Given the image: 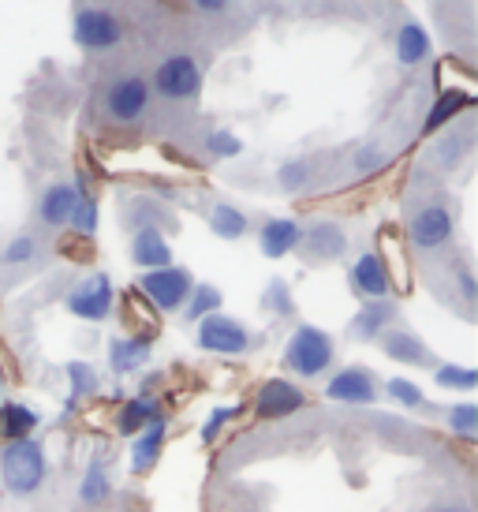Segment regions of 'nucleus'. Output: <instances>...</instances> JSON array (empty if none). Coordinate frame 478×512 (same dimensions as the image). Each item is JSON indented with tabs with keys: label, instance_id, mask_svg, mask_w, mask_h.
Segmentation results:
<instances>
[{
	"label": "nucleus",
	"instance_id": "1",
	"mask_svg": "<svg viewBox=\"0 0 478 512\" xmlns=\"http://www.w3.org/2000/svg\"><path fill=\"white\" fill-rule=\"evenodd\" d=\"M49 475V460H45V449L38 438H19V441H4L0 449V479L4 486L19 494V498H30L38 494Z\"/></svg>",
	"mask_w": 478,
	"mask_h": 512
},
{
	"label": "nucleus",
	"instance_id": "2",
	"mask_svg": "<svg viewBox=\"0 0 478 512\" xmlns=\"http://www.w3.org/2000/svg\"><path fill=\"white\" fill-rule=\"evenodd\" d=\"M333 356H337V344L325 329L299 326L284 348V370H292L299 378H318L333 367Z\"/></svg>",
	"mask_w": 478,
	"mask_h": 512
},
{
	"label": "nucleus",
	"instance_id": "3",
	"mask_svg": "<svg viewBox=\"0 0 478 512\" xmlns=\"http://www.w3.org/2000/svg\"><path fill=\"white\" fill-rule=\"evenodd\" d=\"M191 288H195V277H191V270H183V266L146 270L139 281V292L154 303L157 311H180L183 303H187V296H191Z\"/></svg>",
	"mask_w": 478,
	"mask_h": 512
},
{
	"label": "nucleus",
	"instance_id": "4",
	"mask_svg": "<svg viewBox=\"0 0 478 512\" xmlns=\"http://www.w3.org/2000/svg\"><path fill=\"white\" fill-rule=\"evenodd\" d=\"M198 348L202 352H217V356H243L251 348V333L239 326L228 314H206L198 322Z\"/></svg>",
	"mask_w": 478,
	"mask_h": 512
},
{
	"label": "nucleus",
	"instance_id": "5",
	"mask_svg": "<svg viewBox=\"0 0 478 512\" xmlns=\"http://www.w3.org/2000/svg\"><path fill=\"white\" fill-rule=\"evenodd\" d=\"M154 90L169 101H191L202 90V72H198V64L187 53H176V57L157 64Z\"/></svg>",
	"mask_w": 478,
	"mask_h": 512
},
{
	"label": "nucleus",
	"instance_id": "6",
	"mask_svg": "<svg viewBox=\"0 0 478 512\" xmlns=\"http://www.w3.org/2000/svg\"><path fill=\"white\" fill-rule=\"evenodd\" d=\"M113 281L105 277V273H94V277H86L79 285L68 292V311L75 318H86V322H105L109 314H113Z\"/></svg>",
	"mask_w": 478,
	"mask_h": 512
},
{
	"label": "nucleus",
	"instance_id": "7",
	"mask_svg": "<svg viewBox=\"0 0 478 512\" xmlns=\"http://www.w3.org/2000/svg\"><path fill=\"white\" fill-rule=\"evenodd\" d=\"M124 38V23L116 19L113 12L105 8H83L75 15V42L90 49V53H101V49H113Z\"/></svg>",
	"mask_w": 478,
	"mask_h": 512
},
{
	"label": "nucleus",
	"instance_id": "8",
	"mask_svg": "<svg viewBox=\"0 0 478 512\" xmlns=\"http://www.w3.org/2000/svg\"><path fill=\"white\" fill-rule=\"evenodd\" d=\"M150 105V83L142 75H124L105 90V109L116 124H135Z\"/></svg>",
	"mask_w": 478,
	"mask_h": 512
},
{
	"label": "nucleus",
	"instance_id": "9",
	"mask_svg": "<svg viewBox=\"0 0 478 512\" xmlns=\"http://www.w3.org/2000/svg\"><path fill=\"white\" fill-rule=\"evenodd\" d=\"M452 232H456V221H452L449 206H441V202H430V206L415 210V217H411V243L419 251L445 247L452 240Z\"/></svg>",
	"mask_w": 478,
	"mask_h": 512
},
{
	"label": "nucleus",
	"instance_id": "10",
	"mask_svg": "<svg viewBox=\"0 0 478 512\" xmlns=\"http://www.w3.org/2000/svg\"><path fill=\"white\" fill-rule=\"evenodd\" d=\"M378 262L385 277H389V288L400 292V296H408L411 292V262H408V247L400 240V232L393 225H381L378 232Z\"/></svg>",
	"mask_w": 478,
	"mask_h": 512
},
{
	"label": "nucleus",
	"instance_id": "11",
	"mask_svg": "<svg viewBox=\"0 0 478 512\" xmlns=\"http://www.w3.org/2000/svg\"><path fill=\"white\" fill-rule=\"evenodd\" d=\"M303 404H307V397H303L299 385L284 382V378H269V382L258 389V397H254V415H258V419H288V415H296Z\"/></svg>",
	"mask_w": 478,
	"mask_h": 512
},
{
	"label": "nucleus",
	"instance_id": "12",
	"mask_svg": "<svg viewBox=\"0 0 478 512\" xmlns=\"http://www.w3.org/2000/svg\"><path fill=\"white\" fill-rule=\"evenodd\" d=\"M325 397L337 400V404H374L378 400V385H374V378L363 367H344L340 374L329 378Z\"/></svg>",
	"mask_w": 478,
	"mask_h": 512
},
{
	"label": "nucleus",
	"instance_id": "13",
	"mask_svg": "<svg viewBox=\"0 0 478 512\" xmlns=\"http://www.w3.org/2000/svg\"><path fill=\"white\" fill-rule=\"evenodd\" d=\"M120 314H124V326L131 329L127 337L157 341V333H161V311H157L150 299L142 296L139 288L124 292V299H120Z\"/></svg>",
	"mask_w": 478,
	"mask_h": 512
},
{
	"label": "nucleus",
	"instance_id": "14",
	"mask_svg": "<svg viewBox=\"0 0 478 512\" xmlns=\"http://www.w3.org/2000/svg\"><path fill=\"white\" fill-rule=\"evenodd\" d=\"M131 262L142 270H165L172 266V247L165 240V232L157 225H139L135 240H131Z\"/></svg>",
	"mask_w": 478,
	"mask_h": 512
},
{
	"label": "nucleus",
	"instance_id": "15",
	"mask_svg": "<svg viewBox=\"0 0 478 512\" xmlns=\"http://www.w3.org/2000/svg\"><path fill=\"white\" fill-rule=\"evenodd\" d=\"M79 195H83V187L68 184V180H60V184L49 187V191L42 195V202H38V217H42V225L68 228L71 214H75V206H79Z\"/></svg>",
	"mask_w": 478,
	"mask_h": 512
},
{
	"label": "nucleus",
	"instance_id": "16",
	"mask_svg": "<svg viewBox=\"0 0 478 512\" xmlns=\"http://www.w3.org/2000/svg\"><path fill=\"white\" fill-rule=\"evenodd\" d=\"M303 251H307L310 262H329V258H340L344 255V247H348V236H344V228L333 225V221H318V225H310L303 232Z\"/></svg>",
	"mask_w": 478,
	"mask_h": 512
},
{
	"label": "nucleus",
	"instance_id": "17",
	"mask_svg": "<svg viewBox=\"0 0 478 512\" xmlns=\"http://www.w3.org/2000/svg\"><path fill=\"white\" fill-rule=\"evenodd\" d=\"M299 240H303V228H299V221H292V217H273V221H266L262 232H258V247H262L266 258L292 255L299 247Z\"/></svg>",
	"mask_w": 478,
	"mask_h": 512
},
{
	"label": "nucleus",
	"instance_id": "18",
	"mask_svg": "<svg viewBox=\"0 0 478 512\" xmlns=\"http://www.w3.org/2000/svg\"><path fill=\"white\" fill-rule=\"evenodd\" d=\"M161 404H157V397H150V393H142V397H131L120 404V412H116V423L113 427L124 434V438H135V434H142V430L150 427L154 419H161Z\"/></svg>",
	"mask_w": 478,
	"mask_h": 512
},
{
	"label": "nucleus",
	"instance_id": "19",
	"mask_svg": "<svg viewBox=\"0 0 478 512\" xmlns=\"http://www.w3.org/2000/svg\"><path fill=\"white\" fill-rule=\"evenodd\" d=\"M381 341V352L396 363H408V367H419V363H434L430 356V348L415 337V333H404V329H385L378 337Z\"/></svg>",
	"mask_w": 478,
	"mask_h": 512
},
{
	"label": "nucleus",
	"instance_id": "20",
	"mask_svg": "<svg viewBox=\"0 0 478 512\" xmlns=\"http://www.w3.org/2000/svg\"><path fill=\"white\" fill-rule=\"evenodd\" d=\"M165 438H169V419L161 415V419H154L150 427L142 430L139 441H135V449H131V471H135V475H146V471L154 468L161 449H165Z\"/></svg>",
	"mask_w": 478,
	"mask_h": 512
},
{
	"label": "nucleus",
	"instance_id": "21",
	"mask_svg": "<svg viewBox=\"0 0 478 512\" xmlns=\"http://www.w3.org/2000/svg\"><path fill=\"white\" fill-rule=\"evenodd\" d=\"M352 292L366 299H385L389 296V277L381 270L378 255H359L352 266Z\"/></svg>",
	"mask_w": 478,
	"mask_h": 512
},
{
	"label": "nucleus",
	"instance_id": "22",
	"mask_svg": "<svg viewBox=\"0 0 478 512\" xmlns=\"http://www.w3.org/2000/svg\"><path fill=\"white\" fill-rule=\"evenodd\" d=\"M154 352V341H142V337H113L109 341V367L116 374H131L139 370Z\"/></svg>",
	"mask_w": 478,
	"mask_h": 512
},
{
	"label": "nucleus",
	"instance_id": "23",
	"mask_svg": "<svg viewBox=\"0 0 478 512\" xmlns=\"http://www.w3.org/2000/svg\"><path fill=\"white\" fill-rule=\"evenodd\" d=\"M396 318V307L393 303H385V299H370L363 311L355 314L352 322V333L359 341H378L381 333L389 329V322Z\"/></svg>",
	"mask_w": 478,
	"mask_h": 512
},
{
	"label": "nucleus",
	"instance_id": "24",
	"mask_svg": "<svg viewBox=\"0 0 478 512\" xmlns=\"http://www.w3.org/2000/svg\"><path fill=\"white\" fill-rule=\"evenodd\" d=\"M34 427H38V412H30L27 404H15V400L0 404V438L4 441L34 438Z\"/></svg>",
	"mask_w": 478,
	"mask_h": 512
},
{
	"label": "nucleus",
	"instance_id": "25",
	"mask_svg": "<svg viewBox=\"0 0 478 512\" xmlns=\"http://www.w3.org/2000/svg\"><path fill=\"white\" fill-rule=\"evenodd\" d=\"M430 57V34L419 27V23H404L400 34H396V60L404 68H415L422 60Z\"/></svg>",
	"mask_w": 478,
	"mask_h": 512
},
{
	"label": "nucleus",
	"instance_id": "26",
	"mask_svg": "<svg viewBox=\"0 0 478 512\" xmlns=\"http://www.w3.org/2000/svg\"><path fill=\"white\" fill-rule=\"evenodd\" d=\"M437 90L441 94H464V98H475V72L460 64L456 57H445L437 64Z\"/></svg>",
	"mask_w": 478,
	"mask_h": 512
},
{
	"label": "nucleus",
	"instance_id": "27",
	"mask_svg": "<svg viewBox=\"0 0 478 512\" xmlns=\"http://www.w3.org/2000/svg\"><path fill=\"white\" fill-rule=\"evenodd\" d=\"M210 228L221 236V240H243V236H247V228H251V221H247V214L236 210V206L217 202V206L210 210Z\"/></svg>",
	"mask_w": 478,
	"mask_h": 512
},
{
	"label": "nucleus",
	"instance_id": "28",
	"mask_svg": "<svg viewBox=\"0 0 478 512\" xmlns=\"http://www.w3.org/2000/svg\"><path fill=\"white\" fill-rule=\"evenodd\" d=\"M109 494H113V483H109L105 460H101V456H94V460L86 464L83 486H79V498H83V505H101V501H109Z\"/></svg>",
	"mask_w": 478,
	"mask_h": 512
},
{
	"label": "nucleus",
	"instance_id": "29",
	"mask_svg": "<svg viewBox=\"0 0 478 512\" xmlns=\"http://www.w3.org/2000/svg\"><path fill=\"white\" fill-rule=\"evenodd\" d=\"M471 101L475 98H464V94H437L434 109H430V116H426V131L434 135V131H441L445 124H452V120L464 113Z\"/></svg>",
	"mask_w": 478,
	"mask_h": 512
},
{
	"label": "nucleus",
	"instance_id": "30",
	"mask_svg": "<svg viewBox=\"0 0 478 512\" xmlns=\"http://www.w3.org/2000/svg\"><path fill=\"white\" fill-rule=\"evenodd\" d=\"M183 307H187V322H202L206 314H217V307H221V292H217L213 285H195Z\"/></svg>",
	"mask_w": 478,
	"mask_h": 512
},
{
	"label": "nucleus",
	"instance_id": "31",
	"mask_svg": "<svg viewBox=\"0 0 478 512\" xmlns=\"http://www.w3.org/2000/svg\"><path fill=\"white\" fill-rule=\"evenodd\" d=\"M68 378H71V393H68V412H71L79 400L98 393V374L86 367V363H68Z\"/></svg>",
	"mask_w": 478,
	"mask_h": 512
},
{
	"label": "nucleus",
	"instance_id": "32",
	"mask_svg": "<svg viewBox=\"0 0 478 512\" xmlns=\"http://www.w3.org/2000/svg\"><path fill=\"white\" fill-rule=\"evenodd\" d=\"M71 232L75 236H86V240H94V232H98V199L94 195H79V206H75V214H71Z\"/></svg>",
	"mask_w": 478,
	"mask_h": 512
},
{
	"label": "nucleus",
	"instance_id": "33",
	"mask_svg": "<svg viewBox=\"0 0 478 512\" xmlns=\"http://www.w3.org/2000/svg\"><path fill=\"white\" fill-rule=\"evenodd\" d=\"M434 378H437V385H441V389H460V393H471V389L478 385V370L441 363V367L434 370Z\"/></svg>",
	"mask_w": 478,
	"mask_h": 512
},
{
	"label": "nucleus",
	"instance_id": "34",
	"mask_svg": "<svg viewBox=\"0 0 478 512\" xmlns=\"http://www.w3.org/2000/svg\"><path fill=\"white\" fill-rule=\"evenodd\" d=\"M449 430L460 438H478V408L475 404H456L449 408Z\"/></svg>",
	"mask_w": 478,
	"mask_h": 512
},
{
	"label": "nucleus",
	"instance_id": "35",
	"mask_svg": "<svg viewBox=\"0 0 478 512\" xmlns=\"http://www.w3.org/2000/svg\"><path fill=\"white\" fill-rule=\"evenodd\" d=\"M385 393H389V397H393L396 404H404V408H422V404H426L422 389L415 382H408V378H389Z\"/></svg>",
	"mask_w": 478,
	"mask_h": 512
},
{
	"label": "nucleus",
	"instance_id": "36",
	"mask_svg": "<svg viewBox=\"0 0 478 512\" xmlns=\"http://www.w3.org/2000/svg\"><path fill=\"white\" fill-rule=\"evenodd\" d=\"M34 255H38V240H34V236H15V240L4 247L0 262H4V266H23V262H30Z\"/></svg>",
	"mask_w": 478,
	"mask_h": 512
},
{
	"label": "nucleus",
	"instance_id": "37",
	"mask_svg": "<svg viewBox=\"0 0 478 512\" xmlns=\"http://www.w3.org/2000/svg\"><path fill=\"white\" fill-rule=\"evenodd\" d=\"M467 146H471V139H467V135H445V139L437 143V161L452 169V165L467 154Z\"/></svg>",
	"mask_w": 478,
	"mask_h": 512
},
{
	"label": "nucleus",
	"instance_id": "38",
	"mask_svg": "<svg viewBox=\"0 0 478 512\" xmlns=\"http://www.w3.org/2000/svg\"><path fill=\"white\" fill-rule=\"evenodd\" d=\"M57 251L60 255H68L71 262H90L94 258V240H86V236H64V240L57 243Z\"/></svg>",
	"mask_w": 478,
	"mask_h": 512
},
{
	"label": "nucleus",
	"instance_id": "39",
	"mask_svg": "<svg viewBox=\"0 0 478 512\" xmlns=\"http://www.w3.org/2000/svg\"><path fill=\"white\" fill-rule=\"evenodd\" d=\"M262 303H266V311L281 314V318H288V314H292V296H288V285H284V281H273V285L266 288Z\"/></svg>",
	"mask_w": 478,
	"mask_h": 512
},
{
	"label": "nucleus",
	"instance_id": "40",
	"mask_svg": "<svg viewBox=\"0 0 478 512\" xmlns=\"http://www.w3.org/2000/svg\"><path fill=\"white\" fill-rule=\"evenodd\" d=\"M206 150L213 157H236L243 150V143H239L236 135H228V131H213V135H206Z\"/></svg>",
	"mask_w": 478,
	"mask_h": 512
},
{
	"label": "nucleus",
	"instance_id": "41",
	"mask_svg": "<svg viewBox=\"0 0 478 512\" xmlns=\"http://www.w3.org/2000/svg\"><path fill=\"white\" fill-rule=\"evenodd\" d=\"M310 180V165L307 161H288L281 169V187H288V191H296V187H303Z\"/></svg>",
	"mask_w": 478,
	"mask_h": 512
},
{
	"label": "nucleus",
	"instance_id": "42",
	"mask_svg": "<svg viewBox=\"0 0 478 512\" xmlns=\"http://www.w3.org/2000/svg\"><path fill=\"white\" fill-rule=\"evenodd\" d=\"M236 415H239V408H217V412H213L210 419H206V427H202V441L210 445V441L217 438V434H221V427H225L228 419H236Z\"/></svg>",
	"mask_w": 478,
	"mask_h": 512
},
{
	"label": "nucleus",
	"instance_id": "43",
	"mask_svg": "<svg viewBox=\"0 0 478 512\" xmlns=\"http://www.w3.org/2000/svg\"><path fill=\"white\" fill-rule=\"evenodd\" d=\"M381 165H385V154L374 150V146H366V150L355 154V172H359V176H370V172H378Z\"/></svg>",
	"mask_w": 478,
	"mask_h": 512
},
{
	"label": "nucleus",
	"instance_id": "44",
	"mask_svg": "<svg viewBox=\"0 0 478 512\" xmlns=\"http://www.w3.org/2000/svg\"><path fill=\"white\" fill-rule=\"evenodd\" d=\"M456 281H460V292H464V299L471 303V299L478 296V288H475V277H471V270H460V273H456Z\"/></svg>",
	"mask_w": 478,
	"mask_h": 512
},
{
	"label": "nucleus",
	"instance_id": "45",
	"mask_svg": "<svg viewBox=\"0 0 478 512\" xmlns=\"http://www.w3.org/2000/svg\"><path fill=\"white\" fill-rule=\"evenodd\" d=\"M195 4L202 8V12H221L228 0H195Z\"/></svg>",
	"mask_w": 478,
	"mask_h": 512
},
{
	"label": "nucleus",
	"instance_id": "46",
	"mask_svg": "<svg viewBox=\"0 0 478 512\" xmlns=\"http://www.w3.org/2000/svg\"><path fill=\"white\" fill-rule=\"evenodd\" d=\"M437 512H467V509H460V505H449V509H437Z\"/></svg>",
	"mask_w": 478,
	"mask_h": 512
},
{
	"label": "nucleus",
	"instance_id": "47",
	"mask_svg": "<svg viewBox=\"0 0 478 512\" xmlns=\"http://www.w3.org/2000/svg\"><path fill=\"white\" fill-rule=\"evenodd\" d=\"M0 385H4V374H0Z\"/></svg>",
	"mask_w": 478,
	"mask_h": 512
}]
</instances>
